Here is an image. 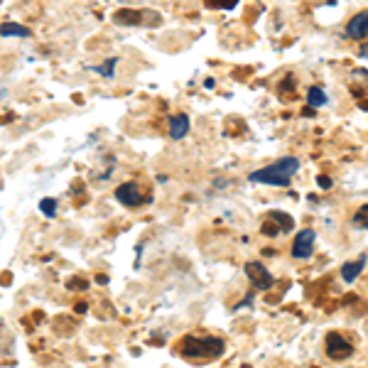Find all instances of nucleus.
<instances>
[{
  "instance_id": "nucleus-1",
  "label": "nucleus",
  "mask_w": 368,
  "mask_h": 368,
  "mask_svg": "<svg viewBox=\"0 0 368 368\" xmlns=\"http://www.w3.org/2000/svg\"><path fill=\"white\" fill-rule=\"evenodd\" d=\"M297 170H299V160H294V157H282V160L272 162V165L263 167V170L251 172V182L275 184V187H287Z\"/></svg>"
},
{
  "instance_id": "nucleus-2",
  "label": "nucleus",
  "mask_w": 368,
  "mask_h": 368,
  "mask_svg": "<svg viewBox=\"0 0 368 368\" xmlns=\"http://www.w3.org/2000/svg\"><path fill=\"white\" fill-rule=\"evenodd\" d=\"M182 354L187 359L192 356H202V359H217V356L224 354V341L212 339V336H187L182 344Z\"/></svg>"
},
{
  "instance_id": "nucleus-3",
  "label": "nucleus",
  "mask_w": 368,
  "mask_h": 368,
  "mask_svg": "<svg viewBox=\"0 0 368 368\" xmlns=\"http://www.w3.org/2000/svg\"><path fill=\"white\" fill-rule=\"evenodd\" d=\"M294 226V221L290 214H282V212H270V217L263 224V234L265 236H275L280 231H290Z\"/></svg>"
},
{
  "instance_id": "nucleus-4",
  "label": "nucleus",
  "mask_w": 368,
  "mask_h": 368,
  "mask_svg": "<svg viewBox=\"0 0 368 368\" xmlns=\"http://www.w3.org/2000/svg\"><path fill=\"white\" fill-rule=\"evenodd\" d=\"M115 199H118L120 204H125V207H140V204L145 202V197L140 194V189L135 187L133 182L120 184V187L115 189Z\"/></svg>"
},
{
  "instance_id": "nucleus-5",
  "label": "nucleus",
  "mask_w": 368,
  "mask_h": 368,
  "mask_svg": "<svg viewBox=\"0 0 368 368\" xmlns=\"http://www.w3.org/2000/svg\"><path fill=\"white\" fill-rule=\"evenodd\" d=\"M246 275H248V280L253 282V287H258V290H268V287L272 285L270 272H268L260 263H248V265H246Z\"/></svg>"
},
{
  "instance_id": "nucleus-6",
  "label": "nucleus",
  "mask_w": 368,
  "mask_h": 368,
  "mask_svg": "<svg viewBox=\"0 0 368 368\" xmlns=\"http://www.w3.org/2000/svg\"><path fill=\"white\" fill-rule=\"evenodd\" d=\"M312 248H314V231L312 229H304L297 234L292 243V255L294 258H309L312 255Z\"/></svg>"
},
{
  "instance_id": "nucleus-7",
  "label": "nucleus",
  "mask_w": 368,
  "mask_h": 368,
  "mask_svg": "<svg viewBox=\"0 0 368 368\" xmlns=\"http://www.w3.org/2000/svg\"><path fill=\"white\" fill-rule=\"evenodd\" d=\"M327 351H329L331 359H346V356H351V344L344 339V336L329 334L327 336Z\"/></svg>"
},
{
  "instance_id": "nucleus-8",
  "label": "nucleus",
  "mask_w": 368,
  "mask_h": 368,
  "mask_svg": "<svg viewBox=\"0 0 368 368\" xmlns=\"http://www.w3.org/2000/svg\"><path fill=\"white\" fill-rule=\"evenodd\" d=\"M346 35L354 37V40H364V37H368V10H361L359 15L351 18L349 28H346Z\"/></svg>"
},
{
  "instance_id": "nucleus-9",
  "label": "nucleus",
  "mask_w": 368,
  "mask_h": 368,
  "mask_svg": "<svg viewBox=\"0 0 368 368\" xmlns=\"http://www.w3.org/2000/svg\"><path fill=\"white\" fill-rule=\"evenodd\" d=\"M143 15L140 10H133V8H120L113 13V23L118 25H143Z\"/></svg>"
},
{
  "instance_id": "nucleus-10",
  "label": "nucleus",
  "mask_w": 368,
  "mask_h": 368,
  "mask_svg": "<svg viewBox=\"0 0 368 368\" xmlns=\"http://www.w3.org/2000/svg\"><path fill=\"white\" fill-rule=\"evenodd\" d=\"M187 133H189V118H187V115H184V113L172 115V118H170V135H172V140H182Z\"/></svg>"
},
{
  "instance_id": "nucleus-11",
  "label": "nucleus",
  "mask_w": 368,
  "mask_h": 368,
  "mask_svg": "<svg viewBox=\"0 0 368 368\" xmlns=\"http://www.w3.org/2000/svg\"><path fill=\"white\" fill-rule=\"evenodd\" d=\"M366 268V258H359V260H354V263H346L344 268H341V277H344L346 282H351V280H356V277L361 275V270Z\"/></svg>"
},
{
  "instance_id": "nucleus-12",
  "label": "nucleus",
  "mask_w": 368,
  "mask_h": 368,
  "mask_svg": "<svg viewBox=\"0 0 368 368\" xmlns=\"http://www.w3.org/2000/svg\"><path fill=\"white\" fill-rule=\"evenodd\" d=\"M0 35L3 37H30L33 35V30L30 28H25V25H20V23H3L0 25Z\"/></svg>"
},
{
  "instance_id": "nucleus-13",
  "label": "nucleus",
  "mask_w": 368,
  "mask_h": 368,
  "mask_svg": "<svg viewBox=\"0 0 368 368\" xmlns=\"http://www.w3.org/2000/svg\"><path fill=\"white\" fill-rule=\"evenodd\" d=\"M307 101H309V106L319 108V106H324V103H327V93H324L319 86H312L307 91Z\"/></svg>"
},
{
  "instance_id": "nucleus-14",
  "label": "nucleus",
  "mask_w": 368,
  "mask_h": 368,
  "mask_svg": "<svg viewBox=\"0 0 368 368\" xmlns=\"http://www.w3.org/2000/svg\"><path fill=\"white\" fill-rule=\"evenodd\" d=\"M115 62H118L115 57H113V59H106L101 67H93V71L101 74V76H106V79H110V76H113V71H115Z\"/></svg>"
},
{
  "instance_id": "nucleus-15",
  "label": "nucleus",
  "mask_w": 368,
  "mask_h": 368,
  "mask_svg": "<svg viewBox=\"0 0 368 368\" xmlns=\"http://www.w3.org/2000/svg\"><path fill=\"white\" fill-rule=\"evenodd\" d=\"M40 212L45 214V217L54 219V214H57V202H54V199H50V197L42 199V202H40Z\"/></svg>"
},
{
  "instance_id": "nucleus-16",
  "label": "nucleus",
  "mask_w": 368,
  "mask_h": 368,
  "mask_svg": "<svg viewBox=\"0 0 368 368\" xmlns=\"http://www.w3.org/2000/svg\"><path fill=\"white\" fill-rule=\"evenodd\" d=\"M354 226L356 229H368V204L361 207L359 212L354 214Z\"/></svg>"
},
{
  "instance_id": "nucleus-17",
  "label": "nucleus",
  "mask_w": 368,
  "mask_h": 368,
  "mask_svg": "<svg viewBox=\"0 0 368 368\" xmlns=\"http://www.w3.org/2000/svg\"><path fill=\"white\" fill-rule=\"evenodd\" d=\"M67 287H69V290H86L88 282L86 280H69L67 282Z\"/></svg>"
},
{
  "instance_id": "nucleus-18",
  "label": "nucleus",
  "mask_w": 368,
  "mask_h": 368,
  "mask_svg": "<svg viewBox=\"0 0 368 368\" xmlns=\"http://www.w3.org/2000/svg\"><path fill=\"white\" fill-rule=\"evenodd\" d=\"M319 187H322V189H329L331 187V180H329V177H319Z\"/></svg>"
},
{
  "instance_id": "nucleus-19",
  "label": "nucleus",
  "mask_w": 368,
  "mask_h": 368,
  "mask_svg": "<svg viewBox=\"0 0 368 368\" xmlns=\"http://www.w3.org/2000/svg\"><path fill=\"white\" fill-rule=\"evenodd\" d=\"M359 54L364 57V59H368V45H364V47H361V52H359Z\"/></svg>"
}]
</instances>
